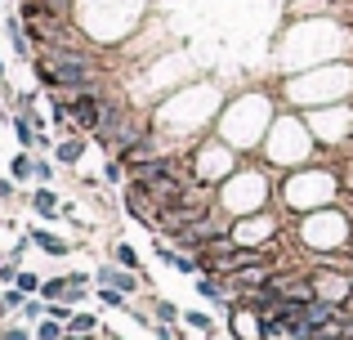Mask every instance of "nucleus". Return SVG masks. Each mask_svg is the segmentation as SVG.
I'll use <instances>...</instances> for the list:
<instances>
[{
	"label": "nucleus",
	"instance_id": "obj_12",
	"mask_svg": "<svg viewBox=\"0 0 353 340\" xmlns=\"http://www.w3.org/2000/svg\"><path fill=\"white\" fill-rule=\"evenodd\" d=\"M273 336H282V318H277V314L259 318V340H273Z\"/></svg>",
	"mask_w": 353,
	"mask_h": 340
},
{
	"label": "nucleus",
	"instance_id": "obj_16",
	"mask_svg": "<svg viewBox=\"0 0 353 340\" xmlns=\"http://www.w3.org/2000/svg\"><path fill=\"white\" fill-rule=\"evenodd\" d=\"M14 174H18V179H27V174H36V161L27 157V152H18V157H14Z\"/></svg>",
	"mask_w": 353,
	"mask_h": 340
},
{
	"label": "nucleus",
	"instance_id": "obj_20",
	"mask_svg": "<svg viewBox=\"0 0 353 340\" xmlns=\"http://www.w3.org/2000/svg\"><path fill=\"white\" fill-rule=\"evenodd\" d=\"M14 287H18V291H23V296H27V291H41V282H36L32 273H18V282H14Z\"/></svg>",
	"mask_w": 353,
	"mask_h": 340
},
{
	"label": "nucleus",
	"instance_id": "obj_3",
	"mask_svg": "<svg viewBox=\"0 0 353 340\" xmlns=\"http://www.w3.org/2000/svg\"><path fill=\"white\" fill-rule=\"evenodd\" d=\"M94 139L103 143L108 152H125L130 143L139 139V126L130 121L125 112H117V108H108V117H103V126H99V130H94Z\"/></svg>",
	"mask_w": 353,
	"mask_h": 340
},
{
	"label": "nucleus",
	"instance_id": "obj_24",
	"mask_svg": "<svg viewBox=\"0 0 353 340\" xmlns=\"http://www.w3.org/2000/svg\"><path fill=\"white\" fill-rule=\"evenodd\" d=\"M0 197H14V183H5V179H0Z\"/></svg>",
	"mask_w": 353,
	"mask_h": 340
},
{
	"label": "nucleus",
	"instance_id": "obj_19",
	"mask_svg": "<svg viewBox=\"0 0 353 340\" xmlns=\"http://www.w3.org/2000/svg\"><path fill=\"white\" fill-rule=\"evenodd\" d=\"M103 179L108 183H121V179H125V166H121V161H108V166H103Z\"/></svg>",
	"mask_w": 353,
	"mask_h": 340
},
{
	"label": "nucleus",
	"instance_id": "obj_8",
	"mask_svg": "<svg viewBox=\"0 0 353 340\" xmlns=\"http://www.w3.org/2000/svg\"><path fill=\"white\" fill-rule=\"evenodd\" d=\"M41 296H45V300L72 296V278H50V282H41ZM68 305H72V300H68Z\"/></svg>",
	"mask_w": 353,
	"mask_h": 340
},
{
	"label": "nucleus",
	"instance_id": "obj_14",
	"mask_svg": "<svg viewBox=\"0 0 353 340\" xmlns=\"http://www.w3.org/2000/svg\"><path fill=\"white\" fill-rule=\"evenodd\" d=\"M90 332H94V318H90V314H81V318L68 323V336H90Z\"/></svg>",
	"mask_w": 353,
	"mask_h": 340
},
{
	"label": "nucleus",
	"instance_id": "obj_11",
	"mask_svg": "<svg viewBox=\"0 0 353 340\" xmlns=\"http://www.w3.org/2000/svg\"><path fill=\"white\" fill-rule=\"evenodd\" d=\"M9 41H14V50L23 54V59H32V50H27V36H23V23H18V18H9Z\"/></svg>",
	"mask_w": 353,
	"mask_h": 340
},
{
	"label": "nucleus",
	"instance_id": "obj_25",
	"mask_svg": "<svg viewBox=\"0 0 353 340\" xmlns=\"http://www.w3.org/2000/svg\"><path fill=\"white\" fill-rule=\"evenodd\" d=\"M5 340H27V332H5Z\"/></svg>",
	"mask_w": 353,
	"mask_h": 340
},
{
	"label": "nucleus",
	"instance_id": "obj_15",
	"mask_svg": "<svg viewBox=\"0 0 353 340\" xmlns=\"http://www.w3.org/2000/svg\"><path fill=\"white\" fill-rule=\"evenodd\" d=\"M197 287H201V296H206V300H219V296H224V282H219V278H201Z\"/></svg>",
	"mask_w": 353,
	"mask_h": 340
},
{
	"label": "nucleus",
	"instance_id": "obj_2",
	"mask_svg": "<svg viewBox=\"0 0 353 340\" xmlns=\"http://www.w3.org/2000/svg\"><path fill=\"white\" fill-rule=\"evenodd\" d=\"M72 130H90L94 134L99 126H103V117H108V99H103V90L99 86H90V90H77V94H72Z\"/></svg>",
	"mask_w": 353,
	"mask_h": 340
},
{
	"label": "nucleus",
	"instance_id": "obj_23",
	"mask_svg": "<svg viewBox=\"0 0 353 340\" xmlns=\"http://www.w3.org/2000/svg\"><path fill=\"white\" fill-rule=\"evenodd\" d=\"M50 174H54V166H50V161H36V179L45 183V179H50Z\"/></svg>",
	"mask_w": 353,
	"mask_h": 340
},
{
	"label": "nucleus",
	"instance_id": "obj_6",
	"mask_svg": "<svg viewBox=\"0 0 353 340\" xmlns=\"http://www.w3.org/2000/svg\"><path fill=\"white\" fill-rule=\"evenodd\" d=\"M54 152H59V161H63V166H77V161H81V152H85V139H81V134H77V139H63Z\"/></svg>",
	"mask_w": 353,
	"mask_h": 340
},
{
	"label": "nucleus",
	"instance_id": "obj_4",
	"mask_svg": "<svg viewBox=\"0 0 353 340\" xmlns=\"http://www.w3.org/2000/svg\"><path fill=\"white\" fill-rule=\"evenodd\" d=\"M157 255H161L170 269H179V273H197V255H183V251H174V246H157Z\"/></svg>",
	"mask_w": 353,
	"mask_h": 340
},
{
	"label": "nucleus",
	"instance_id": "obj_13",
	"mask_svg": "<svg viewBox=\"0 0 353 340\" xmlns=\"http://www.w3.org/2000/svg\"><path fill=\"white\" fill-rule=\"evenodd\" d=\"M112 260H117V264H125V269H134V264H139V255H134V246L117 242V246H112Z\"/></svg>",
	"mask_w": 353,
	"mask_h": 340
},
{
	"label": "nucleus",
	"instance_id": "obj_17",
	"mask_svg": "<svg viewBox=\"0 0 353 340\" xmlns=\"http://www.w3.org/2000/svg\"><path fill=\"white\" fill-rule=\"evenodd\" d=\"M0 309H23V291H18V287H9L5 296H0Z\"/></svg>",
	"mask_w": 353,
	"mask_h": 340
},
{
	"label": "nucleus",
	"instance_id": "obj_27",
	"mask_svg": "<svg viewBox=\"0 0 353 340\" xmlns=\"http://www.w3.org/2000/svg\"><path fill=\"white\" fill-rule=\"evenodd\" d=\"M0 86H5V63H0Z\"/></svg>",
	"mask_w": 353,
	"mask_h": 340
},
{
	"label": "nucleus",
	"instance_id": "obj_7",
	"mask_svg": "<svg viewBox=\"0 0 353 340\" xmlns=\"http://www.w3.org/2000/svg\"><path fill=\"white\" fill-rule=\"evenodd\" d=\"M99 287H117V291H134V278L117 269H99Z\"/></svg>",
	"mask_w": 353,
	"mask_h": 340
},
{
	"label": "nucleus",
	"instance_id": "obj_9",
	"mask_svg": "<svg viewBox=\"0 0 353 340\" xmlns=\"http://www.w3.org/2000/svg\"><path fill=\"white\" fill-rule=\"evenodd\" d=\"M32 242L41 246V251H50V255H68V242H63V237H54V233H41V228L32 233Z\"/></svg>",
	"mask_w": 353,
	"mask_h": 340
},
{
	"label": "nucleus",
	"instance_id": "obj_22",
	"mask_svg": "<svg viewBox=\"0 0 353 340\" xmlns=\"http://www.w3.org/2000/svg\"><path fill=\"white\" fill-rule=\"evenodd\" d=\"M0 282H18V264H0Z\"/></svg>",
	"mask_w": 353,
	"mask_h": 340
},
{
	"label": "nucleus",
	"instance_id": "obj_21",
	"mask_svg": "<svg viewBox=\"0 0 353 340\" xmlns=\"http://www.w3.org/2000/svg\"><path fill=\"white\" fill-rule=\"evenodd\" d=\"M188 323H192V327H197V332H215V323H210V318H206V314H188Z\"/></svg>",
	"mask_w": 353,
	"mask_h": 340
},
{
	"label": "nucleus",
	"instance_id": "obj_10",
	"mask_svg": "<svg viewBox=\"0 0 353 340\" xmlns=\"http://www.w3.org/2000/svg\"><path fill=\"white\" fill-rule=\"evenodd\" d=\"M36 340H63V323L59 318H41L36 323Z\"/></svg>",
	"mask_w": 353,
	"mask_h": 340
},
{
	"label": "nucleus",
	"instance_id": "obj_26",
	"mask_svg": "<svg viewBox=\"0 0 353 340\" xmlns=\"http://www.w3.org/2000/svg\"><path fill=\"white\" fill-rule=\"evenodd\" d=\"M68 340H94V336H68Z\"/></svg>",
	"mask_w": 353,
	"mask_h": 340
},
{
	"label": "nucleus",
	"instance_id": "obj_1",
	"mask_svg": "<svg viewBox=\"0 0 353 340\" xmlns=\"http://www.w3.org/2000/svg\"><path fill=\"white\" fill-rule=\"evenodd\" d=\"M45 68H54V77H59V90H90L94 86V63L85 59V54H77L72 45H45L41 54Z\"/></svg>",
	"mask_w": 353,
	"mask_h": 340
},
{
	"label": "nucleus",
	"instance_id": "obj_5",
	"mask_svg": "<svg viewBox=\"0 0 353 340\" xmlns=\"http://www.w3.org/2000/svg\"><path fill=\"white\" fill-rule=\"evenodd\" d=\"M32 210H36V215H59V210H63V206H59V192L41 183V188L32 192Z\"/></svg>",
	"mask_w": 353,
	"mask_h": 340
},
{
	"label": "nucleus",
	"instance_id": "obj_18",
	"mask_svg": "<svg viewBox=\"0 0 353 340\" xmlns=\"http://www.w3.org/2000/svg\"><path fill=\"white\" fill-rule=\"evenodd\" d=\"M157 318H161V323H174V318H179V309H174L170 300H157Z\"/></svg>",
	"mask_w": 353,
	"mask_h": 340
}]
</instances>
